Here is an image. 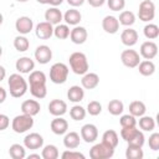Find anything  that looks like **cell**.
Returning a JSON list of instances; mask_svg holds the SVG:
<instances>
[{"instance_id":"9a60e30c","label":"cell","mask_w":159,"mask_h":159,"mask_svg":"<svg viewBox=\"0 0 159 159\" xmlns=\"http://www.w3.org/2000/svg\"><path fill=\"white\" fill-rule=\"evenodd\" d=\"M102 29L104 30V32L107 34H117L119 30V21L116 16L113 15H107L103 17L102 20Z\"/></svg>"},{"instance_id":"7bdbcfd3","label":"cell","mask_w":159,"mask_h":159,"mask_svg":"<svg viewBox=\"0 0 159 159\" xmlns=\"http://www.w3.org/2000/svg\"><path fill=\"white\" fill-rule=\"evenodd\" d=\"M119 123H120V127L122 128H124V127H137V119L130 113L123 114L119 118Z\"/></svg>"},{"instance_id":"f35d334b","label":"cell","mask_w":159,"mask_h":159,"mask_svg":"<svg viewBox=\"0 0 159 159\" xmlns=\"http://www.w3.org/2000/svg\"><path fill=\"white\" fill-rule=\"evenodd\" d=\"M86 114H87L86 109L80 104H75L73 107L70 108V117L73 120H82V119H84Z\"/></svg>"},{"instance_id":"1f68e13d","label":"cell","mask_w":159,"mask_h":159,"mask_svg":"<svg viewBox=\"0 0 159 159\" xmlns=\"http://www.w3.org/2000/svg\"><path fill=\"white\" fill-rule=\"evenodd\" d=\"M9 155L12 159H24L26 157V148H25V145H21V144H17V143L10 145Z\"/></svg>"},{"instance_id":"f1b7e54d","label":"cell","mask_w":159,"mask_h":159,"mask_svg":"<svg viewBox=\"0 0 159 159\" xmlns=\"http://www.w3.org/2000/svg\"><path fill=\"white\" fill-rule=\"evenodd\" d=\"M29 81L27 83L31 86V84H46V75L42 72V71H39V70H34L29 73Z\"/></svg>"},{"instance_id":"8d00e7d4","label":"cell","mask_w":159,"mask_h":159,"mask_svg":"<svg viewBox=\"0 0 159 159\" xmlns=\"http://www.w3.org/2000/svg\"><path fill=\"white\" fill-rule=\"evenodd\" d=\"M144 157L142 147L135 145H128L125 149V158L127 159H142Z\"/></svg>"},{"instance_id":"bcb514c9","label":"cell","mask_w":159,"mask_h":159,"mask_svg":"<svg viewBox=\"0 0 159 159\" xmlns=\"http://www.w3.org/2000/svg\"><path fill=\"white\" fill-rule=\"evenodd\" d=\"M62 159H84V154H82L81 152H77V150H73V149H68L66 152L62 153Z\"/></svg>"},{"instance_id":"f546056e","label":"cell","mask_w":159,"mask_h":159,"mask_svg":"<svg viewBox=\"0 0 159 159\" xmlns=\"http://www.w3.org/2000/svg\"><path fill=\"white\" fill-rule=\"evenodd\" d=\"M139 128L143 130V132H153L154 128H155V120L153 117L150 116H142L139 117Z\"/></svg>"},{"instance_id":"5bb4252c","label":"cell","mask_w":159,"mask_h":159,"mask_svg":"<svg viewBox=\"0 0 159 159\" xmlns=\"http://www.w3.org/2000/svg\"><path fill=\"white\" fill-rule=\"evenodd\" d=\"M35 34L41 40H48L53 35V25H51L47 21L39 22L35 27Z\"/></svg>"},{"instance_id":"4dcf8cb0","label":"cell","mask_w":159,"mask_h":159,"mask_svg":"<svg viewBox=\"0 0 159 159\" xmlns=\"http://www.w3.org/2000/svg\"><path fill=\"white\" fill-rule=\"evenodd\" d=\"M70 26L67 24H58L53 27V36L58 40H66L70 37Z\"/></svg>"},{"instance_id":"60d3db41","label":"cell","mask_w":159,"mask_h":159,"mask_svg":"<svg viewBox=\"0 0 159 159\" xmlns=\"http://www.w3.org/2000/svg\"><path fill=\"white\" fill-rule=\"evenodd\" d=\"M128 145H135V147H143L144 143H145V138H144V134L142 130H137V133L127 142Z\"/></svg>"},{"instance_id":"f6af8a7d","label":"cell","mask_w":159,"mask_h":159,"mask_svg":"<svg viewBox=\"0 0 159 159\" xmlns=\"http://www.w3.org/2000/svg\"><path fill=\"white\" fill-rule=\"evenodd\" d=\"M137 130H138V129H137L135 127H124V128L120 129V137H122L123 140L128 142V140L137 133Z\"/></svg>"},{"instance_id":"836d02e7","label":"cell","mask_w":159,"mask_h":159,"mask_svg":"<svg viewBox=\"0 0 159 159\" xmlns=\"http://www.w3.org/2000/svg\"><path fill=\"white\" fill-rule=\"evenodd\" d=\"M14 47L19 52H25L30 47V41L27 37H25V35H19L14 39Z\"/></svg>"},{"instance_id":"6f0895ef","label":"cell","mask_w":159,"mask_h":159,"mask_svg":"<svg viewBox=\"0 0 159 159\" xmlns=\"http://www.w3.org/2000/svg\"><path fill=\"white\" fill-rule=\"evenodd\" d=\"M2 21H4V16H2V14L0 12V25L2 24Z\"/></svg>"},{"instance_id":"5b68a950","label":"cell","mask_w":159,"mask_h":159,"mask_svg":"<svg viewBox=\"0 0 159 159\" xmlns=\"http://www.w3.org/2000/svg\"><path fill=\"white\" fill-rule=\"evenodd\" d=\"M113 155H114V148L107 145L103 142L94 144L89 149V157L92 159H109Z\"/></svg>"},{"instance_id":"2e32d148","label":"cell","mask_w":159,"mask_h":159,"mask_svg":"<svg viewBox=\"0 0 159 159\" xmlns=\"http://www.w3.org/2000/svg\"><path fill=\"white\" fill-rule=\"evenodd\" d=\"M48 112L53 117H62L67 112V103L62 99H52L48 103Z\"/></svg>"},{"instance_id":"7dc6e473","label":"cell","mask_w":159,"mask_h":159,"mask_svg":"<svg viewBox=\"0 0 159 159\" xmlns=\"http://www.w3.org/2000/svg\"><path fill=\"white\" fill-rule=\"evenodd\" d=\"M148 144H149V148H150L152 150H154V152L159 150V133L155 132V133L150 134Z\"/></svg>"},{"instance_id":"e575fe53","label":"cell","mask_w":159,"mask_h":159,"mask_svg":"<svg viewBox=\"0 0 159 159\" xmlns=\"http://www.w3.org/2000/svg\"><path fill=\"white\" fill-rule=\"evenodd\" d=\"M58 149L53 144H47L42 148L41 152V158L42 159H57L58 158Z\"/></svg>"},{"instance_id":"d6986e66","label":"cell","mask_w":159,"mask_h":159,"mask_svg":"<svg viewBox=\"0 0 159 159\" xmlns=\"http://www.w3.org/2000/svg\"><path fill=\"white\" fill-rule=\"evenodd\" d=\"M99 84V76L94 72H86L82 75L81 86L84 89H94Z\"/></svg>"},{"instance_id":"7a4b0ae2","label":"cell","mask_w":159,"mask_h":159,"mask_svg":"<svg viewBox=\"0 0 159 159\" xmlns=\"http://www.w3.org/2000/svg\"><path fill=\"white\" fill-rule=\"evenodd\" d=\"M68 62H70V67L73 71V73L76 75H84L86 72H88L89 65H88V60L87 56L83 52H73L68 57Z\"/></svg>"},{"instance_id":"d6a6232c","label":"cell","mask_w":159,"mask_h":159,"mask_svg":"<svg viewBox=\"0 0 159 159\" xmlns=\"http://www.w3.org/2000/svg\"><path fill=\"white\" fill-rule=\"evenodd\" d=\"M117 19L119 21V25H123V26H127V27L134 25V22H135V15H134V12L128 11V10L122 11L119 14V17H117Z\"/></svg>"},{"instance_id":"7c38bea8","label":"cell","mask_w":159,"mask_h":159,"mask_svg":"<svg viewBox=\"0 0 159 159\" xmlns=\"http://www.w3.org/2000/svg\"><path fill=\"white\" fill-rule=\"evenodd\" d=\"M52 58V50L47 45H40L35 50V60L40 65H46Z\"/></svg>"},{"instance_id":"cb8c5ba5","label":"cell","mask_w":159,"mask_h":159,"mask_svg":"<svg viewBox=\"0 0 159 159\" xmlns=\"http://www.w3.org/2000/svg\"><path fill=\"white\" fill-rule=\"evenodd\" d=\"M67 98L70 99V102L73 103H80L83 98H84V89L82 86H71L67 91Z\"/></svg>"},{"instance_id":"ba28073f","label":"cell","mask_w":159,"mask_h":159,"mask_svg":"<svg viewBox=\"0 0 159 159\" xmlns=\"http://www.w3.org/2000/svg\"><path fill=\"white\" fill-rule=\"evenodd\" d=\"M139 55L144 60H153L158 55V45L154 41H144L140 45Z\"/></svg>"},{"instance_id":"3957f363","label":"cell","mask_w":159,"mask_h":159,"mask_svg":"<svg viewBox=\"0 0 159 159\" xmlns=\"http://www.w3.org/2000/svg\"><path fill=\"white\" fill-rule=\"evenodd\" d=\"M68 66L62 62H56L50 68V81L55 84H62L68 77Z\"/></svg>"},{"instance_id":"9f6ffc18","label":"cell","mask_w":159,"mask_h":159,"mask_svg":"<svg viewBox=\"0 0 159 159\" xmlns=\"http://www.w3.org/2000/svg\"><path fill=\"white\" fill-rule=\"evenodd\" d=\"M39 4H42V5H47L48 4V0H36Z\"/></svg>"},{"instance_id":"7402d4cb","label":"cell","mask_w":159,"mask_h":159,"mask_svg":"<svg viewBox=\"0 0 159 159\" xmlns=\"http://www.w3.org/2000/svg\"><path fill=\"white\" fill-rule=\"evenodd\" d=\"M45 20L55 26V25L61 24V21L63 20V15L60 9H57L56 6H51L50 9L45 11Z\"/></svg>"},{"instance_id":"ffe728a7","label":"cell","mask_w":159,"mask_h":159,"mask_svg":"<svg viewBox=\"0 0 159 159\" xmlns=\"http://www.w3.org/2000/svg\"><path fill=\"white\" fill-rule=\"evenodd\" d=\"M50 127H51L52 133H55L56 135H63L68 130V122L63 119L62 117H55L51 120Z\"/></svg>"},{"instance_id":"4316f807","label":"cell","mask_w":159,"mask_h":159,"mask_svg":"<svg viewBox=\"0 0 159 159\" xmlns=\"http://www.w3.org/2000/svg\"><path fill=\"white\" fill-rule=\"evenodd\" d=\"M102 142L106 143L107 145H109V147H112V148L116 149V147L118 145V142H119V138H118L117 132L113 130V129L106 130V132L103 133V135H102Z\"/></svg>"},{"instance_id":"52a82bcc","label":"cell","mask_w":159,"mask_h":159,"mask_svg":"<svg viewBox=\"0 0 159 159\" xmlns=\"http://www.w3.org/2000/svg\"><path fill=\"white\" fill-rule=\"evenodd\" d=\"M120 61H122V63L125 67H128V68H135L139 65V62H140V55L135 50L128 48V50H124L120 53Z\"/></svg>"},{"instance_id":"ee69618b","label":"cell","mask_w":159,"mask_h":159,"mask_svg":"<svg viewBox=\"0 0 159 159\" xmlns=\"http://www.w3.org/2000/svg\"><path fill=\"white\" fill-rule=\"evenodd\" d=\"M106 2L112 11H122L125 6V0H106Z\"/></svg>"},{"instance_id":"ab89813d","label":"cell","mask_w":159,"mask_h":159,"mask_svg":"<svg viewBox=\"0 0 159 159\" xmlns=\"http://www.w3.org/2000/svg\"><path fill=\"white\" fill-rule=\"evenodd\" d=\"M30 93L37 98V99H42L46 97L47 94V88L46 84H31L30 86Z\"/></svg>"},{"instance_id":"44dd1931","label":"cell","mask_w":159,"mask_h":159,"mask_svg":"<svg viewBox=\"0 0 159 159\" xmlns=\"http://www.w3.org/2000/svg\"><path fill=\"white\" fill-rule=\"evenodd\" d=\"M120 41H122L123 45H125L128 47H132L138 42V32L134 29L127 27L120 34Z\"/></svg>"},{"instance_id":"11a10c76","label":"cell","mask_w":159,"mask_h":159,"mask_svg":"<svg viewBox=\"0 0 159 159\" xmlns=\"http://www.w3.org/2000/svg\"><path fill=\"white\" fill-rule=\"evenodd\" d=\"M27 158L29 159H41V155L40 154H30Z\"/></svg>"},{"instance_id":"484cf974","label":"cell","mask_w":159,"mask_h":159,"mask_svg":"<svg viewBox=\"0 0 159 159\" xmlns=\"http://www.w3.org/2000/svg\"><path fill=\"white\" fill-rule=\"evenodd\" d=\"M137 67L139 70V73L145 77H149L155 72V65L152 60H143L139 62V65Z\"/></svg>"},{"instance_id":"83f0119b","label":"cell","mask_w":159,"mask_h":159,"mask_svg":"<svg viewBox=\"0 0 159 159\" xmlns=\"http://www.w3.org/2000/svg\"><path fill=\"white\" fill-rule=\"evenodd\" d=\"M145 112H147V107H145L144 102H142V101H133V102H130V104H129V113L132 116H134L135 118L137 117H142V116L145 114Z\"/></svg>"},{"instance_id":"4fadbf2b","label":"cell","mask_w":159,"mask_h":159,"mask_svg":"<svg viewBox=\"0 0 159 159\" xmlns=\"http://www.w3.org/2000/svg\"><path fill=\"white\" fill-rule=\"evenodd\" d=\"M87 37H88V32H87L86 27H83V26L76 25V26L71 30V32H70V40H71L73 43H76V45H82V43H84L86 40H87Z\"/></svg>"},{"instance_id":"ac0fdd59","label":"cell","mask_w":159,"mask_h":159,"mask_svg":"<svg viewBox=\"0 0 159 159\" xmlns=\"http://www.w3.org/2000/svg\"><path fill=\"white\" fill-rule=\"evenodd\" d=\"M40 111H41V106H40V102H37L36 99H26L21 103V112L24 114L34 117L39 114Z\"/></svg>"},{"instance_id":"816d5d0a","label":"cell","mask_w":159,"mask_h":159,"mask_svg":"<svg viewBox=\"0 0 159 159\" xmlns=\"http://www.w3.org/2000/svg\"><path fill=\"white\" fill-rule=\"evenodd\" d=\"M6 97H7V92H6V89H5V88H2V87L0 86V104L5 102Z\"/></svg>"},{"instance_id":"d590c367","label":"cell","mask_w":159,"mask_h":159,"mask_svg":"<svg viewBox=\"0 0 159 159\" xmlns=\"http://www.w3.org/2000/svg\"><path fill=\"white\" fill-rule=\"evenodd\" d=\"M107 108H108V112H109L112 116H119V114H122L123 111H124V104H123V102L119 101V99H112V101H109Z\"/></svg>"},{"instance_id":"74e56055","label":"cell","mask_w":159,"mask_h":159,"mask_svg":"<svg viewBox=\"0 0 159 159\" xmlns=\"http://www.w3.org/2000/svg\"><path fill=\"white\" fill-rule=\"evenodd\" d=\"M143 34L148 40H155L159 36V27L155 24H147L143 29Z\"/></svg>"},{"instance_id":"91938a15","label":"cell","mask_w":159,"mask_h":159,"mask_svg":"<svg viewBox=\"0 0 159 159\" xmlns=\"http://www.w3.org/2000/svg\"><path fill=\"white\" fill-rule=\"evenodd\" d=\"M1 56H2V47L0 46V57H1Z\"/></svg>"},{"instance_id":"c3c4849f","label":"cell","mask_w":159,"mask_h":159,"mask_svg":"<svg viewBox=\"0 0 159 159\" xmlns=\"http://www.w3.org/2000/svg\"><path fill=\"white\" fill-rule=\"evenodd\" d=\"M10 124V119L6 114H1L0 113V130H5Z\"/></svg>"},{"instance_id":"f5cc1de1","label":"cell","mask_w":159,"mask_h":159,"mask_svg":"<svg viewBox=\"0 0 159 159\" xmlns=\"http://www.w3.org/2000/svg\"><path fill=\"white\" fill-rule=\"evenodd\" d=\"M63 2V0H48V5H51V6H60L61 4Z\"/></svg>"},{"instance_id":"b9f144b4","label":"cell","mask_w":159,"mask_h":159,"mask_svg":"<svg viewBox=\"0 0 159 159\" xmlns=\"http://www.w3.org/2000/svg\"><path fill=\"white\" fill-rule=\"evenodd\" d=\"M86 112H87L89 116L96 117V116L101 114V112H102V104H101L98 101H91V102L87 104Z\"/></svg>"},{"instance_id":"d4e9b609","label":"cell","mask_w":159,"mask_h":159,"mask_svg":"<svg viewBox=\"0 0 159 159\" xmlns=\"http://www.w3.org/2000/svg\"><path fill=\"white\" fill-rule=\"evenodd\" d=\"M63 20L67 25H71V26H76L81 22L82 20V15L81 12L76 9V7H72L70 10H67L65 14H63Z\"/></svg>"},{"instance_id":"680465c9","label":"cell","mask_w":159,"mask_h":159,"mask_svg":"<svg viewBox=\"0 0 159 159\" xmlns=\"http://www.w3.org/2000/svg\"><path fill=\"white\" fill-rule=\"evenodd\" d=\"M17 2H26V1H29V0H16Z\"/></svg>"},{"instance_id":"e0dca14e","label":"cell","mask_w":159,"mask_h":159,"mask_svg":"<svg viewBox=\"0 0 159 159\" xmlns=\"http://www.w3.org/2000/svg\"><path fill=\"white\" fill-rule=\"evenodd\" d=\"M15 67L19 73H30L31 71L35 70V61L30 57L24 56V57H20L16 60Z\"/></svg>"},{"instance_id":"681fc988","label":"cell","mask_w":159,"mask_h":159,"mask_svg":"<svg viewBox=\"0 0 159 159\" xmlns=\"http://www.w3.org/2000/svg\"><path fill=\"white\" fill-rule=\"evenodd\" d=\"M87 2H88L92 7H101V6L106 2V0H87Z\"/></svg>"},{"instance_id":"8fae6325","label":"cell","mask_w":159,"mask_h":159,"mask_svg":"<svg viewBox=\"0 0 159 159\" xmlns=\"http://www.w3.org/2000/svg\"><path fill=\"white\" fill-rule=\"evenodd\" d=\"M24 145L26 149L36 150L43 147V138L39 133H30L24 138Z\"/></svg>"},{"instance_id":"30bf717a","label":"cell","mask_w":159,"mask_h":159,"mask_svg":"<svg viewBox=\"0 0 159 159\" xmlns=\"http://www.w3.org/2000/svg\"><path fill=\"white\" fill-rule=\"evenodd\" d=\"M15 29L20 35H27L34 30V21L29 16H20L15 22Z\"/></svg>"},{"instance_id":"f907efd6","label":"cell","mask_w":159,"mask_h":159,"mask_svg":"<svg viewBox=\"0 0 159 159\" xmlns=\"http://www.w3.org/2000/svg\"><path fill=\"white\" fill-rule=\"evenodd\" d=\"M67 2H68V5L70 6H72V7H78V6H82L83 5V2H84V0H66Z\"/></svg>"},{"instance_id":"9c48e42d","label":"cell","mask_w":159,"mask_h":159,"mask_svg":"<svg viewBox=\"0 0 159 159\" xmlns=\"http://www.w3.org/2000/svg\"><path fill=\"white\" fill-rule=\"evenodd\" d=\"M80 135H81V139H83L86 143H93L98 138V129L94 124L87 123L81 128Z\"/></svg>"},{"instance_id":"277c9868","label":"cell","mask_w":159,"mask_h":159,"mask_svg":"<svg viewBox=\"0 0 159 159\" xmlns=\"http://www.w3.org/2000/svg\"><path fill=\"white\" fill-rule=\"evenodd\" d=\"M34 127V118L31 116L27 114H19L16 117H14L12 122H11V128L15 133H25L27 130H30Z\"/></svg>"},{"instance_id":"8992f818","label":"cell","mask_w":159,"mask_h":159,"mask_svg":"<svg viewBox=\"0 0 159 159\" xmlns=\"http://www.w3.org/2000/svg\"><path fill=\"white\" fill-rule=\"evenodd\" d=\"M155 16V5L152 0H142L139 4L138 17L140 21L150 22Z\"/></svg>"},{"instance_id":"db71d44e","label":"cell","mask_w":159,"mask_h":159,"mask_svg":"<svg viewBox=\"0 0 159 159\" xmlns=\"http://www.w3.org/2000/svg\"><path fill=\"white\" fill-rule=\"evenodd\" d=\"M5 77H6V70H5V67H4V66H1V65H0V82H1Z\"/></svg>"},{"instance_id":"603a6c76","label":"cell","mask_w":159,"mask_h":159,"mask_svg":"<svg viewBox=\"0 0 159 159\" xmlns=\"http://www.w3.org/2000/svg\"><path fill=\"white\" fill-rule=\"evenodd\" d=\"M81 135L77 132H66L63 137V145L67 149H76L80 147Z\"/></svg>"},{"instance_id":"6da1fadb","label":"cell","mask_w":159,"mask_h":159,"mask_svg":"<svg viewBox=\"0 0 159 159\" xmlns=\"http://www.w3.org/2000/svg\"><path fill=\"white\" fill-rule=\"evenodd\" d=\"M7 86H9L10 94L14 98L22 97L27 92V89H29L27 81L20 73H12V75H10V77L7 80Z\"/></svg>"}]
</instances>
